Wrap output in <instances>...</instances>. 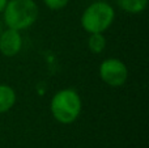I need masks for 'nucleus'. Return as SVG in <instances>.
<instances>
[{
	"mask_svg": "<svg viewBox=\"0 0 149 148\" xmlns=\"http://www.w3.org/2000/svg\"><path fill=\"white\" fill-rule=\"evenodd\" d=\"M82 101L80 94L72 88L60 89L52 96L50 110L55 121L63 125L73 123L81 114Z\"/></svg>",
	"mask_w": 149,
	"mask_h": 148,
	"instance_id": "f257e3e1",
	"label": "nucleus"
},
{
	"mask_svg": "<svg viewBox=\"0 0 149 148\" xmlns=\"http://www.w3.org/2000/svg\"><path fill=\"white\" fill-rule=\"evenodd\" d=\"M38 12V5L34 0H8L3 10V18L7 28L21 31L36 22Z\"/></svg>",
	"mask_w": 149,
	"mask_h": 148,
	"instance_id": "f03ea898",
	"label": "nucleus"
},
{
	"mask_svg": "<svg viewBox=\"0 0 149 148\" xmlns=\"http://www.w3.org/2000/svg\"><path fill=\"white\" fill-rule=\"evenodd\" d=\"M115 20V10L107 1H94L81 15V26L86 33H103Z\"/></svg>",
	"mask_w": 149,
	"mask_h": 148,
	"instance_id": "7ed1b4c3",
	"label": "nucleus"
},
{
	"mask_svg": "<svg viewBox=\"0 0 149 148\" xmlns=\"http://www.w3.org/2000/svg\"><path fill=\"white\" fill-rule=\"evenodd\" d=\"M100 77L109 87L119 88L128 80V68L118 58H107L100 64Z\"/></svg>",
	"mask_w": 149,
	"mask_h": 148,
	"instance_id": "20e7f679",
	"label": "nucleus"
},
{
	"mask_svg": "<svg viewBox=\"0 0 149 148\" xmlns=\"http://www.w3.org/2000/svg\"><path fill=\"white\" fill-rule=\"evenodd\" d=\"M22 49V36L18 30L7 28L0 34V52L4 57H15Z\"/></svg>",
	"mask_w": 149,
	"mask_h": 148,
	"instance_id": "39448f33",
	"label": "nucleus"
},
{
	"mask_svg": "<svg viewBox=\"0 0 149 148\" xmlns=\"http://www.w3.org/2000/svg\"><path fill=\"white\" fill-rule=\"evenodd\" d=\"M16 92L8 84H0V114L7 113L16 104Z\"/></svg>",
	"mask_w": 149,
	"mask_h": 148,
	"instance_id": "423d86ee",
	"label": "nucleus"
},
{
	"mask_svg": "<svg viewBox=\"0 0 149 148\" xmlns=\"http://www.w3.org/2000/svg\"><path fill=\"white\" fill-rule=\"evenodd\" d=\"M116 1L124 12L131 15L143 13L148 7V0H116Z\"/></svg>",
	"mask_w": 149,
	"mask_h": 148,
	"instance_id": "0eeeda50",
	"label": "nucleus"
},
{
	"mask_svg": "<svg viewBox=\"0 0 149 148\" xmlns=\"http://www.w3.org/2000/svg\"><path fill=\"white\" fill-rule=\"evenodd\" d=\"M106 37L103 33H92L88 38V47L93 54H101L106 49Z\"/></svg>",
	"mask_w": 149,
	"mask_h": 148,
	"instance_id": "6e6552de",
	"label": "nucleus"
},
{
	"mask_svg": "<svg viewBox=\"0 0 149 148\" xmlns=\"http://www.w3.org/2000/svg\"><path fill=\"white\" fill-rule=\"evenodd\" d=\"M70 0H43L45 5L51 10H60L64 7H67Z\"/></svg>",
	"mask_w": 149,
	"mask_h": 148,
	"instance_id": "1a4fd4ad",
	"label": "nucleus"
},
{
	"mask_svg": "<svg viewBox=\"0 0 149 148\" xmlns=\"http://www.w3.org/2000/svg\"><path fill=\"white\" fill-rule=\"evenodd\" d=\"M7 3H8V0H0V15L3 13V10H4L5 5H7Z\"/></svg>",
	"mask_w": 149,
	"mask_h": 148,
	"instance_id": "9d476101",
	"label": "nucleus"
},
{
	"mask_svg": "<svg viewBox=\"0 0 149 148\" xmlns=\"http://www.w3.org/2000/svg\"><path fill=\"white\" fill-rule=\"evenodd\" d=\"M1 31H3V25H1V21H0V34H1Z\"/></svg>",
	"mask_w": 149,
	"mask_h": 148,
	"instance_id": "9b49d317",
	"label": "nucleus"
},
{
	"mask_svg": "<svg viewBox=\"0 0 149 148\" xmlns=\"http://www.w3.org/2000/svg\"><path fill=\"white\" fill-rule=\"evenodd\" d=\"M101 1H106V0H101Z\"/></svg>",
	"mask_w": 149,
	"mask_h": 148,
	"instance_id": "f8f14e48",
	"label": "nucleus"
}]
</instances>
